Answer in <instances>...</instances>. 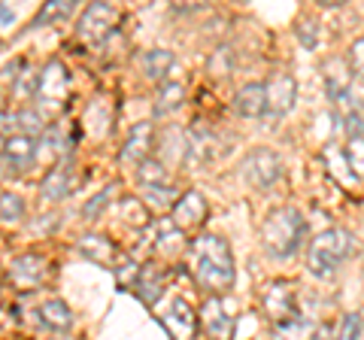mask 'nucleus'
I'll list each match as a JSON object with an SVG mask.
<instances>
[{"label": "nucleus", "instance_id": "1", "mask_svg": "<svg viewBox=\"0 0 364 340\" xmlns=\"http://www.w3.org/2000/svg\"><path fill=\"white\" fill-rule=\"evenodd\" d=\"M188 265L198 286L210 294H225L234 286V253L225 237L219 234H200L188 249Z\"/></svg>", "mask_w": 364, "mask_h": 340}, {"label": "nucleus", "instance_id": "2", "mask_svg": "<svg viewBox=\"0 0 364 340\" xmlns=\"http://www.w3.org/2000/svg\"><path fill=\"white\" fill-rule=\"evenodd\" d=\"M304 234H306V222L301 210L294 207H279L267 213L264 225H261V243H264L267 255L273 258H291L301 249Z\"/></svg>", "mask_w": 364, "mask_h": 340}, {"label": "nucleus", "instance_id": "3", "mask_svg": "<svg viewBox=\"0 0 364 340\" xmlns=\"http://www.w3.org/2000/svg\"><path fill=\"white\" fill-rule=\"evenodd\" d=\"M352 253H355V234L346 228H328L306 246V267L313 277H331Z\"/></svg>", "mask_w": 364, "mask_h": 340}, {"label": "nucleus", "instance_id": "4", "mask_svg": "<svg viewBox=\"0 0 364 340\" xmlns=\"http://www.w3.org/2000/svg\"><path fill=\"white\" fill-rule=\"evenodd\" d=\"M70 97V76L61 61H49L37 76V88H33V100H37V112L43 119H52L67 107Z\"/></svg>", "mask_w": 364, "mask_h": 340}, {"label": "nucleus", "instance_id": "5", "mask_svg": "<svg viewBox=\"0 0 364 340\" xmlns=\"http://www.w3.org/2000/svg\"><path fill=\"white\" fill-rule=\"evenodd\" d=\"M264 310L267 316L277 325V331H289L291 325L301 322V313H298V301H294V292L289 282H273L264 294Z\"/></svg>", "mask_w": 364, "mask_h": 340}, {"label": "nucleus", "instance_id": "6", "mask_svg": "<svg viewBox=\"0 0 364 340\" xmlns=\"http://www.w3.org/2000/svg\"><path fill=\"white\" fill-rule=\"evenodd\" d=\"M240 174L252 188H267L282 176V161L273 149H252L243 158Z\"/></svg>", "mask_w": 364, "mask_h": 340}, {"label": "nucleus", "instance_id": "7", "mask_svg": "<svg viewBox=\"0 0 364 340\" xmlns=\"http://www.w3.org/2000/svg\"><path fill=\"white\" fill-rule=\"evenodd\" d=\"M116 21H119L116 6L91 4L82 13V18H79V40H85L88 46H100L109 37V31L116 28Z\"/></svg>", "mask_w": 364, "mask_h": 340}, {"label": "nucleus", "instance_id": "8", "mask_svg": "<svg viewBox=\"0 0 364 340\" xmlns=\"http://www.w3.org/2000/svg\"><path fill=\"white\" fill-rule=\"evenodd\" d=\"M264 88H267V112H264V119L267 122H279L294 107V100H298V83H294V76H289V73H273L264 83Z\"/></svg>", "mask_w": 364, "mask_h": 340}, {"label": "nucleus", "instance_id": "9", "mask_svg": "<svg viewBox=\"0 0 364 340\" xmlns=\"http://www.w3.org/2000/svg\"><path fill=\"white\" fill-rule=\"evenodd\" d=\"M9 282L18 289V292H31V289H40L46 277H49V262L37 253H28V255H18L13 258V265L6 270Z\"/></svg>", "mask_w": 364, "mask_h": 340}, {"label": "nucleus", "instance_id": "10", "mask_svg": "<svg viewBox=\"0 0 364 340\" xmlns=\"http://www.w3.org/2000/svg\"><path fill=\"white\" fill-rule=\"evenodd\" d=\"M200 322L213 340H231L234 337V307H228L222 294H210L200 307Z\"/></svg>", "mask_w": 364, "mask_h": 340}, {"label": "nucleus", "instance_id": "11", "mask_svg": "<svg viewBox=\"0 0 364 340\" xmlns=\"http://www.w3.org/2000/svg\"><path fill=\"white\" fill-rule=\"evenodd\" d=\"M207 198L200 195L198 188H188L186 195H179L176 201V207H173V225H176V231H195L203 225V219H207Z\"/></svg>", "mask_w": 364, "mask_h": 340}, {"label": "nucleus", "instance_id": "12", "mask_svg": "<svg viewBox=\"0 0 364 340\" xmlns=\"http://www.w3.org/2000/svg\"><path fill=\"white\" fill-rule=\"evenodd\" d=\"M161 325L167 328V334L173 340H195L198 334V316L188 307V301L173 298L170 307L161 313Z\"/></svg>", "mask_w": 364, "mask_h": 340}, {"label": "nucleus", "instance_id": "13", "mask_svg": "<svg viewBox=\"0 0 364 340\" xmlns=\"http://www.w3.org/2000/svg\"><path fill=\"white\" fill-rule=\"evenodd\" d=\"M79 183V176H76V164L67 158V161L61 164H55L49 174L43 176V183H40V195L46 201H64L67 195H73V188Z\"/></svg>", "mask_w": 364, "mask_h": 340}, {"label": "nucleus", "instance_id": "14", "mask_svg": "<svg viewBox=\"0 0 364 340\" xmlns=\"http://www.w3.org/2000/svg\"><path fill=\"white\" fill-rule=\"evenodd\" d=\"M33 161H37V143L25 137V134H9L4 152V176H18Z\"/></svg>", "mask_w": 364, "mask_h": 340}, {"label": "nucleus", "instance_id": "15", "mask_svg": "<svg viewBox=\"0 0 364 340\" xmlns=\"http://www.w3.org/2000/svg\"><path fill=\"white\" fill-rule=\"evenodd\" d=\"M155 146V128L149 122L134 124V131L128 134V140L122 146V164H136L140 167L143 161H149V152Z\"/></svg>", "mask_w": 364, "mask_h": 340}, {"label": "nucleus", "instance_id": "16", "mask_svg": "<svg viewBox=\"0 0 364 340\" xmlns=\"http://www.w3.org/2000/svg\"><path fill=\"white\" fill-rule=\"evenodd\" d=\"M234 110L243 119H261L267 112V88L264 83H249L234 95Z\"/></svg>", "mask_w": 364, "mask_h": 340}, {"label": "nucleus", "instance_id": "17", "mask_svg": "<svg viewBox=\"0 0 364 340\" xmlns=\"http://www.w3.org/2000/svg\"><path fill=\"white\" fill-rule=\"evenodd\" d=\"M164 267L158 265V262H149L146 267H140V277H136V298H140L143 304H152L155 301H161V294H164Z\"/></svg>", "mask_w": 364, "mask_h": 340}, {"label": "nucleus", "instance_id": "18", "mask_svg": "<svg viewBox=\"0 0 364 340\" xmlns=\"http://www.w3.org/2000/svg\"><path fill=\"white\" fill-rule=\"evenodd\" d=\"M79 253H82L88 262H95V265H104V267H109L112 270V265L119 262V249L112 246V240L109 237H104V234H88V237H82V243H79Z\"/></svg>", "mask_w": 364, "mask_h": 340}, {"label": "nucleus", "instance_id": "19", "mask_svg": "<svg viewBox=\"0 0 364 340\" xmlns=\"http://www.w3.org/2000/svg\"><path fill=\"white\" fill-rule=\"evenodd\" d=\"M37 316H40V325L52 328V331H67L73 325V313L64 301H46Z\"/></svg>", "mask_w": 364, "mask_h": 340}, {"label": "nucleus", "instance_id": "20", "mask_svg": "<svg viewBox=\"0 0 364 340\" xmlns=\"http://www.w3.org/2000/svg\"><path fill=\"white\" fill-rule=\"evenodd\" d=\"M170 67H173V52L170 49H152V52H146V58H143V73L155 79V83H167V73H170Z\"/></svg>", "mask_w": 364, "mask_h": 340}, {"label": "nucleus", "instance_id": "21", "mask_svg": "<svg viewBox=\"0 0 364 340\" xmlns=\"http://www.w3.org/2000/svg\"><path fill=\"white\" fill-rule=\"evenodd\" d=\"M188 158L191 161H213L215 158V140H213V134L210 131H203V128H195L188 134Z\"/></svg>", "mask_w": 364, "mask_h": 340}, {"label": "nucleus", "instance_id": "22", "mask_svg": "<svg viewBox=\"0 0 364 340\" xmlns=\"http://www.w3.org/2000/svg\"><path fill=\"white\" fill-rule=\"evenodd\" d=\"M73 9H76L73 0H49V4H43L37 18L31 21V28H43V25H49V21H64Z\"/></svg>", "mask_w": 364, "mask_h": 340}, {"label": "nucleus", "instance_id": "23", "mask_svg": "<svg viewBox=\"0 0 364 340\" xmlns=\"http://www.w3.org/2000/svg\"><path fill=\"white\" fill-rule=\"evenodd\" d=\"M136 179H140L143 188H152V186H170V176H167V164H161L158 158H149L136 167Z\"/></svg>", "mask_w": 364, "mask_h": 340}, {"label": "nucleus", "instance_id": "24", "mask_svg": "<svg viewBox=\"0 0 364 340\" xmlns=\"http://www.w3.org/2000/svg\"><path fill=\"white\" fill-rule=\"evenodd\" d=\"M143 198H146V207H152V210H173L176 207V188L173 186H152V188H143Z\"/></svg>", "mask_w": 364, "mask_h": 340}, {"label": "nucleus", "instance_id": "25", "mask_svg": "<svg viewBox=\"0 0 364 340\" xmlns=\"http://www.w3.org/2000/svg\"><path fill=\"white\" fill-rule=\"evenodd\" d=\"M182 97H186V88H182L179 83H164L161 88H158V97H155V112L158 116H164V112H173Z\"/></svg>", "mask_w": 364, "mask_h": 340}, {"label": "nucleus", "instance_id": "26", "mask_svg": "<svg viewBox=\"0 0 364 340\" xmlns=\"http://www.w3.org/2000/svg\"><path fill=\"white\" fill-rule=\"evenodd\" d=\"M25 219V198L13 195V191H0V222L13 225Z\"/></svg>", "mask_w": 364, "mask_h": 340}, {"label": "nucleus", "instance_id": "27", "mask_svg": "<svg viewBox=\"0 0 364 340\" xmlns=\"http://www.w3.org/2000/svg\"><path fill=\"white\" fill-rule=\"evenodd\" d=\"M119 213H122V222L134 225V228H146V222H149V210H146V203L134 201V198H122Z\"/></svg>", "mask_w": 364, "mask_h": 340}, {"label": "nucleus", "instance_id": "28", "mask_svg": "<svg viewBox=\"0 0 364 340\" xmlns=\"http://www.w3.org/2000/svg\"><path fill=\"white\" fill-rule=\"evenodd\" d=\"M112 277H116L119 289H128V286H136L140 267H136V262H134V258H131L128 253H122V255H119V262L112 265Z\"/></svg>", "mask_w": 364, "mask_h": 340}, {"label": "nucleus", "instance_id": "29", "mask_svg": "<svg viewBox=\"0 0 364 340\" xmlns=\"http://www.w3.org/2000/svg\"><path fill=\"white\" fill-rule=\"evenodd\" d=\"M16 124H18V134H25V137H43L46 128H43V116L37 110H21L16 116Z\"/></svg>", "mask_w": 364, "mask_h": 340}, {"label": "nucleus", "instance_id": "30", "mask_svg": "<svg viewBox=\"0 0 364 340\" xmlns=\"http://www.w3.org/2000/svg\"><path fill=\"white\" fill-rule=\"evenodd\" d=\"M346 164L358 179H364V137H349V143H346Z\"/></svg>", "mask_w": 364, "mask_h": 340}, {"label": "nucleus", "instance_id": "31", "mask_svg": "<svg viewBox=\"0 0 364 340\" xmlns=\"http://www.w3.org/2000/svg\"><path fill=\"white\" fill-rule=\"evenodd\" d=\"M358 334H361V316L358 313H346L343 319H340V325H337L334 340H358Z\"/></svg>", "mask_w": 364, "mask_h": 340}, {"label": "nucleus", "instance_id": "32", "mask_svg": "<svg viewBox=\"0 0 364 340\" xmlns=\"http://www.w3.org/2000/svg\"><path fill=\"white\" fill-rule=\"evenodd\" d=\"M349 70L355 73L358 83H364V37H358L349 46Z\"/></svg>", "mask_w": 364, "mask_h": 340}, {"label": "nucleus", "instance_id": "33", "mask_svg": "<svg viewBox=\"0 0 364 340\" xmlns=\"http://www.w3.org/2000/svg\"><path fill=\"white\" fill-rule=\"evenodd\" d=\"M298 40L304 43L306 49H316V21L313 18L298 21Z\"/></svg>", "mask_w": 364, "mask_h": 340}, {"label": "nucleus", "instance_id": "34", "mask_svg": "<svg viewBox=\"0 0 364 340\" xmlns=\"http://www.w3.org/2000/svg\"><path fill=\"white\" fill-rule=\"evenodd\" d=\"M116 188H119V183H112V186H107L104 191H100V195H97L95 201H91V203H85V210H82L85 216H97V210L104 207V203H107V201H109L112 195H116Z\"/></svg>", "mask_w": 364, "mask_h": 340}, {"label": "nucleus", "instance_id": "35", "mask_svg": "<svg viewBox=\"0 0 364 340\" xmlns=\"http://www.w3.org/2000/svg\"><path fill=\"white\" fill-rule=\"evenodd\" d=\"M13 18V9H9L6 4H0V21H9Z\"/></svg>", "mask_w": 364, "mask_h": 340}, {"label": "nucleus", "instance_id": "36", "mask_svg": "<svg viewBox=\"0 0 364 340\" xmlns=\"http://www.w3.org/2000/svg\"><path fill=\"white\" fill-rule=\"evenodd\" d=\"M4 152H6V137L0 134V161H4Z\"/></svg>", "mask_w": 364, "mask_h": 340}, {"label": "nucleus", "instance_id": "37", "mask_svg": "<svg viewBox=\"0 0 364 340\" xmlns=\"http://www.w3.org/2000/svg\"><path fill=\"white\" fill-rule=\"evenodd\" d=\"M4 107H6V100H4V95H0V116H4Z\"/></svg>", "mask_w": 364, "mask_h": 340}, {"label": "nucleus", "instance_id": "38", "mask_svg": "<svg viewBox=\"0 0 364 340\" xmlns=\"http://www.w3.org/2000/svg\"><path fill=\"white\" fill-rule=\"evenodd\" d=\"M310 340H328V337H325V334H313Z\"/></svg>", "mask_w": 364, "mask_h": 340}]
</instances>
